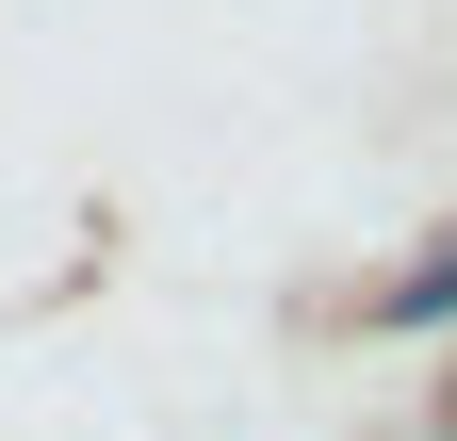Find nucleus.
<instances>
[{
	"label": "nucleus",
	"mask_w": 457,
	"mask_h": 441,
	"mask_svg": "<svg viewBox=\"0 0 457 441\" xmlns=\"http://www.w3.org/2000/svg\"><path fill=\"white\" fill-rule=\"evenodd\" d=\"M441 311H457V245L425 262V279H392V327H441Z\"/></svg>",
	"instance_id": "nucleus-1"
}]
</instances>
